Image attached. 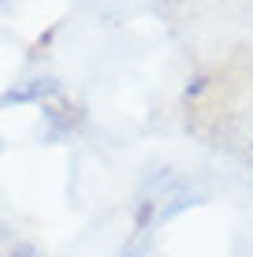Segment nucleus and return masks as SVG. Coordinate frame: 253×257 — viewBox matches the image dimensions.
<instances>
[]
</instances>
